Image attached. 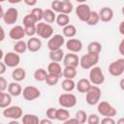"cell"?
<instances>
[{
	"label": "cell",
	"instance_id": "7",
	"mask_svg": "<svg viewBox=\"0 0 124 124\" xmlns=\"http://www.w3.org/2000/svg\"><path fill=\"white\" fill-rule=\"evenodd\" d=\"M2 114L4 117L13 120H17L23 116L22 108L19 106H9L3 109Z\"/></svg>",
	"mask_w": 124,
	"mask_h": 124
},
{
	"label": "cell",
	"instance_id": "57",
	"mask_svg": "<svg viewBox=\"0 0 124 124\" xmlns=\"http://www.w3.org/2000/svg\"><path fill=\"white\" fill-rule=\"evenodd\" d=\"M78 3H79V4H82V3H85L87 0H76Z\"/></svg>",
	"mask_w": 124,
	"mask_h": 124
},
{
	"label": "cell",
	"instance_id": "24",
	"mask_svg": "<svg viewBox=\"0 0 124 124\" xmlns=\"http://www.w3.org/2000/svg\"><path fill=\"white\" fill-rule=\"evenodd\" d=\"M65 54L62 48L56 49V50H49V59L53 62H61L63 61Z\"/></svg>",
	"mask_w": 124,
	"mask_h": 124
},
{
	"label": "cell",
	"instance_id": "49",
	"mask_svg": "<svg viewBox=\"0 0 124 124\" xmlns=\"http://www.w3.org/2000/svg\"><path fill=\"white\" fill-rule=\"evenodd\" d=\"M7 67H8V66L5 64V62H4V61L0 62V75H3V74L6 72Z\"/></svg>",
	"mask_w": 124,
	"mask_h": 124
},
{
	"label": "cell",
	"instance_id": "42",
	"mask_svg": "<svg viewBox=\"0 0 124 124\" xmlns=\"http://www.w3.org/2000/svg\"><path fill=\"white\" fill-rule=\"evenodd\" d=\"M51 10H53L55 13H61V8H62V1L61 0H53L50 5Z\"/></svg>",
	"mask_w": 124,
	"mask_h": 124
},
{
	"label": "cell",
	"instance_id": "55",
	"mask_svg": "<svg viewBox=\"0 0 124 124\" xmlns=\"http://www.w3.org/2000/svg\"><path fill=\"white\" fill-rule=\"evenodd\" d=\"M21 1H23V0H8V2H9L10 4H18V3H20Z\"/></svg>",
	"mask_w": 124,
	"mask_h": 124
},
{
	"label": "cell",
	"instance_id": "51",
	"mask_svg": "<svg viewBox=\"0 0 124 124\" xmlns=\"http://www.w3.org/2000/svg\"><path fill=\"white\" fill-rule=\"evenodd\" d=\"M118 31L121 35L124 36V19L119 23V26H118Z\"/></svg>",
	"mask_w": 124,
	"mask_h": 124
},
{
	"label": "cell",
	"instance_id": "44",
	"mask_svg": "<svg viewBox=\"0 0 124 124\" xmlns=\"http://www.w3.org/2000/svg\"><path fill=\"white\" fill-rule=\"evenodd\" d=\"M99 122H100V118H99V116L97 114L91 113V114L88 115V117H87V123H89V124H98Z\"/></svg>",
	"mask_w": 124,
	"mask_h": 124
},
{
	"label": "cell",
	"instance_id": "48",
	"mask_svg": "<svg viewBox=\"0 0 124 124\" xmlns=\"http://www.w3.org/2000/svg\"><path fill=\"white\" fill-rule=\"evenodd\" d=\"M65 124H79V122H78V120L76 118V117H73V118H69V119H67L65 122H64Z\"/></svg>",
	"mask_w": 124,
	"mask_h": 124
},
{
	"label": "cell",
	"instance_id": "41",
	"mask_svg": "<svg viewBox=\"0 0 124 124\" xmlns=\"http://www.w3.org/2000/svg\"><path fill=\"white\" fill-rule=\"evenodd\" d=\"M25 34L29 37H33L36 32H37V24H32V25H26L24 26Z\"/></svg>",
	"mask_w": 124,
	"mask_h": 124
},
{
	"label": "cell",
	"instance_id": "39",
	"mask_svg": "<svg viewBox=\"0 0 124 124\" xmlns=\"http://www.w3.org/2000/svg\"><path fill=\"white\" fill-rule=\"evenodd\" d=\"M73 4L70 1H62V8H61V13L69 15L73 11Z\"/></svg>",
	"mask_w": 124,
	"mask_h": 124
},
{
	"label": "cell",
	"instance_id": "45",
	"mask_svg": "<svg viewBox=\"0 0 124 124\" xmlns=\"http://www.w3.org/2000/svg\"><path fill=\"white\" fill-rule=\"evenodd\" d=\"M8 89V81L5 78L0 77V91H5Z\"/></svg>",
	"mask_w": 124,
	"mask_h": 124
},
{
	"label": "cell",
	"instance_id": "40",
	"mask_svg": "<svg viewBox=\"0 0 124 124\" xmlns=\"http://www.w3.org/2000/svg\"><path fill=\"white\" fill-rule=\"evenodd\" d=\"M22 22H23V26H26V25H32V24H37V23H38L37 20L35 19V17L32 16L31 13L28 14V15H26V16L23 17Z\"/></svg>",
	"mask_w": 124,
	"mask_h": 124
},
{
	"label": "cell",
	"instance_id": "60",
	"mask_svg": "<svg viewBox=\"0 0 124 124\" xmlns=\"http://www.w3.org/2000/svg\"><path fill=\"white\" fill-rule=\"evenodd\" d=\"M61 1H70V0H61Z\"/></svg>",
	"mask_w": 124,
	"mask_h": 124
},
{
	"label": "cell",
	"instance_id": "31",
	"mask_svg": "<svg viewBox=\"0 0 124 124\" xmlns=\"http://www.w3.org/2000/svg\"><path fill=\"white\" fill-rule=\"evenodd\" d=\"M22 123L23 124H38L40 123L39 117L36 114L32 113H26L22 116Z\"/></svg>",
	"mask_w": 124,
	"mask_h": 124
},
{
	"label": "cell",
	"instance_id": "58",
	"mask_svg": "<svg viewBox=\"0 0 124 124\" xmlns=\"http://www.w3.org/2000/svg\"><path fill=\"white\" fill-rule=\"evenodd\" d=\"M121 13H122V15L124 16V5H123V7H122V9H121Z\"/></svg>",
	"mask_w": 124,
	"mask_h": 124
},
{
	"label": "cell",
	"instance_id": "2",
	"mask_svg": "<svg viewBox=\"0 0 124 124\" xmlns=\"http://www.w3.org/2000/svg\"><path fill=\"white\" fill-rule=\"evenodd\" d=\"M85 101L89 106H95L100 102L102 91L98 85H92L91 88L85 93Z\"/></svg>",
	"mask_w": 124,
	"mask_h": 124
},
{
	"label": "cell",
	"instance_id": "34",
	"mask_svg": "<svg viewBox=\"0 0 124 124\" xmlns=\"http://www.w3.org/2000/svg\"><path fill=\"white\" fill-rule=\"evenodd\" d=\"M47 71L45 70L44 68H38L35 72H34V78L37 80V81H45L46 78V76H47Z\"/></svg>",
	"mask_w": 124,
	"mask_h": 124
},
{
	"label": "cell",
	"instance_id": "20",
	"mask_svg": "<svg viewBox=\"0 0 124 124\" xmlns=\"http://www.w3.org/2000/svg\"><path fill=\"white\" fill-rule=\"evenodd\" d=\"M48 74H52V75H56L58 77H62L63 76V70L61 65L59 64V62H53L51 61L48 65H47V69H46Z\"/></svg>",
	"mask_w": 124,
	"mask_h": 124
},
{
	"label": "cell",
	"instance_id": "11",
	"mask_svg": "<svg viewBox=\"0 0 124 124\" xmlns=\"http://www.w3.org/2000/svg\"><path fill=\"white\" fill-rule=\"evenodd\" d=\"M3 61L5 62V64L10 67V68H16L18 66V64L20 63V56L19 53L16 52V51H9L5 54Z\"/></svg>",
	"mask_w": 124,
	"mask_h": 124
},
{
	"label": "cell",
	"instance_id": "22",
	"mask_svg": "<svg viewBox=\"0 0 124 124\" xmlns=\"http://www.w3.org/2000/svg\"><path fill=\"white\" fill-rule=\"evenodd\" d=\"M25 77H26V72L23 68L16 67L15 70H13V72H12V78L16 81L20 82L25 79Z\"/></svg>",
	"mask_w": 124,
	"mask_h": 124
},
{
	"label": "cell",
	"instance_id": "43",
	"mask_svg": "<svg viewBox=\"0 0 124 124\" xmlns=\"http://www.w3.org/2000/svg\"><path fill=\"white\" fill-rule=\"evenodd\" d=\"M56 111H57V108H49L46 109V115L47 118L51 119V120H54L56 119Z\"/></svg>",
	"mask_w": 124,
	"mask_h": 124
},
{
	"label": "cell",
	"instance_id": "14",
	"mask_svg": "<svg viewBox=\"0 0 124 124\" xmlns=\"http://www.w3.org/2000/svg\"><path fill=\"white\" fill-rule=\"evenodd\" d=\"M66 48L69 50V52H74V53H78L79 51H81L82 49V43L80 40L78 39H75V38H70L66 43Z\"/></svg>",
	"mask_w": 124,
	"mask_h": 124
},
{
	"label": "cell",
	"instance_id": "18",
	"mask_svg": "<svg viewBox=\"0 0 124 124\" xmlns=\"http://www.w3.org/2000/svg\"><path fill=\"white\" fill-rule=\"evenodd\" d=\"M42 47V41L37 37H30L27 41V48L31 52H37Z\"/></svg>",
	"mask_w": 124,
	"mask_h": 124
},
{
	"label": "cell",
	"instance_id": "15",
	"mask_svg": "<svg viewBox=\"0 0 124 124\" xmlns=\"http://www.w3.org/2000/svg\"><path fill=\"white\" fill-rule=\"evenodd\" d=\"M25 35L26 34H25L24 26H21V25H16V26H14L10 30V32H9V37L12 40H15V41L22 40Z\"/></svg>",
	"mask_w": 124,
	"mask_h": 124
},
{
	"label": "cell",
	"instance_id": "27",
	"mask_svg": "<svg viewBox=\"0 0 124 124\" xmlns=\"http://www.w3.org/2000/svg\"><path fill=\"white\" fill-rule=\"evenodd\" d=\"M56 23L58 26L64 27L66 25H68L70 23V16L67 14H63V13H59L56 16Z\"/></svg>",
	"mask_w": 124,
	"mask_h": 124
},
{
	"label": "cell",
	"instance_id": "5",
	"mask_svg": "<svg viewBox=\"0 0 124 124\" xmlns=\"http://www.w3.org/2000/svg\"><path fill=\"white\" fill-rule=\"evenodd\" d=\"M58 103L59 105L62 107V108H74L77 103H78V100H77V97L76 95L68 92V93H63L61 94L59 97H58Z\"/></svg>",
	"mask_w": 124,
	"mask_h": 124
},
{
	"label": "cell",
	"instance_id": "56",
	"mask_svg": "<svg viewBox=\"0 0 124 124\" xmlns=\"http://www.w3.org/2000/svg\"><path fill=\"white\" fill-rule=\"evenodd\" d=\"M116 123H118V124H124V118H119L116 121Z\"/></svg>",
	"mask_w": 124,
	"mask_h": 124
},
{
	"label": "cell",
	"instance_id": "30",
	"mask_svg": "<svg viewBox=\"0 0 124 124\" xmlns=\"http://www.w3.org/2000/svg\"><path fill=\"white\" fill-rule=\"evenodd\" d=\"M61 87L65 92H72L76 88V82L72 78H65L61 83Z\"/></svg>",
	"mask_w": 124,
	"mask_h": 124
},
{
	"label": "cell",
	"instance_id": "28",
	"mask_svg": "<svg viewBox=\"0 0 124 124\" xmlns=\"http://www.w3.org/2000/svg\"><path fill=\"white\" fill-rule=\"evenodd\" d=\"M87 51L90 53H95V54H100V52L102 51V44L94 41L88 44L87 46Z\"/></svg>",
	"mask_w": 124,
	"mask_h": 124
},
{
	"label": "cell",
	"instance_id": "6",
	"mask_svg": "<svg viewBox=\"0 0 124 124\" xmlns=\"http://www.w3.org/2000/svg\"><path fill=\"white\" fill-rule=\"evenodd\" d=\"M97 110H98L99 114H101L102 116L113 117L117 113L115 108L113 106H111L108 102H106V101H102L97 104Z\"/></svg>",
	"mask_w": 124,
	"mask_h": 124
},
{
	"label": "cell",
	"instance_id": "16",
	"mask_svg": "<svg viewBox=\"0 0 124 124\" xmlns=\"http://www.w3.org/2000/svg\"><path fill=\"white\" fill-rule=\"evenodd\" d=\"M63 65L65 66H71V67H78L79 65V58L78 56V54L74 53V52H69L67 54H65L64 58H63Z\"/></svg>",
	"mask_w": 124,
	"mask_h": 124
},
{
	"label": "cell",
	"instance_id": "10",
	"mask_svg": "<svg viewBox=\"0 0 124 124\" xmlns=\"http://www.w3.org/2000/svg\"><path fill=\"white\" fill-rule=\"evenodd\" d=\"M65 37L61 34H55L51 38H49L47 42V48L49 50H56L63 46L65 44Z\"/></svg>",
	"mask_w": 124,
	"mask_h": 124
},
{
	"label": "cell",
	"instance_id": "54",
	"mask_svg": "<svg viewBox=\"0 0 124 124\" xmlns=\"http://www.w3.org/2000/svg\"><path fill=\"white\" fill-rule=\"evenodd\" d=\"M119 87H120V89L122 91H124V78L120 79V81H119Z\"/></svg>",
	"mask_w": 124,
	"mask_h": 124
},
{
	"label": "cell",
	"instance_id": "37",
	"mask_svg": "<svg viewBox=\"0 0 124 124\" xmlns=\"http://www.w3.org/2000/svg\"><path fill=\"white\" fill-rule=\"evenodd\" d=\"M75 117L78 120L79 124H83V123L87 122V117H88V115H87L86 111H84V110H82V109H79V110H78V111L76 112Z\"/></svg>",
	"mask_w": 124,
	"mask_h": 124
},
{
	"label": "cell",
	"instance_id": "33",
	"mask_svg": "<svg viewBox=\"0 0 124 124\" xmlns=\"http://www.w3.org/2000/svg\"><path fill=\"white\" fill-rule=\"evenodd\" d=\"M27 42H24L23 40H19V41H16V44L14 45V51L21 54V53H24L26 50H27Z\"/></svg>",
	"mask_w": 124,
	"mask_h": 124
},
{
	"label": "cell",
	"instance_id": "52",
	"mask_svg": "<svg viewBox=\"0 0 124 124\" xmlns=\"http://www.w3.org/2000/svg\"><path fill=\"white\" fill-rule=\"evenodd\" d=\"M40 123H41V124H51V123H52V120L46 117V118H45V119L40 120Z\"/></svg>",
	"mask_w": 124,
	"mask_h": 124
},
{
	"label": "cell",
	"instance_id": "19",
	"mask_svg": "<svg viewBox=\"0 0 124 124\" xmlns=\"http://www.w3.org/2000/svg\"><path fill=\"white\" fill-rule=\"evenodd\" d=\"M91 86H92V83L89 80V78H80L76 83V88L80 93H86L91 88Z\"/></svg>",
	"mask_w": 124,
	"mask_h": 124
},
{
	"label": "cell",
	"instance_id": "47",
	"mask_svg": "<svg viewBox=\"0 0 124 124\" xmlns=\"http://www.w3.org/2000/svg\"><path fill=\"white\" fill-rule=\"evenodd\" d=\"M118 51L122 56H124V39H122L118 45Z\"/></svg>",
	"mask_w": 124,
	"mask_h": 124
},
{
	"label": "cell",
	"instance_id": "8",
	"mask_svg": "<svg viewBox=\"0 0 124 124\" xmlns=\"http://www.w3.org/2000/svg\"><path fill=\"white\" fill-rule=\"evenodd\" d=\"M108 73L113 77H120L124 73V58H118L108 65Z\"/></svg>",
	"mask_w": 124,
	"mask_h": 124
},
{
	"label": "cell",
	"instance_id": "26",
	"mask_svg": "<svg viewBox=\"0 0 124 124\" xmlns=\"http://www.w3.org/2000/svg\"><path fill=\"white\" fill-rule=\"evenodd\" d=\"M45 22L46 23H53L56 20V15L55 12L51 9H46L44 10V18Z\"/></svg>",
	"mask_w": 124,
	"mask_h": 124
},
{
	"label": "cell",
	"instance_id": "12",
	"mask_svg": "<svg viewBox=\"0 0 124 124\" xmlns=\"http://www.w3.org/2000/svg\"><path fill=\"white\" fill-rule=\"evenodd\" d=\"M21 95L23 96V98L26 101H33V100L38 99L41 96V91L35 86L28 85L23 88Z\"/></svg>",
	"mask_w": 124,
	"mask_h": 124
},
{
	"label": "cell",
	"instance_id": "23",
	"mask_svg": "<svg viewBox=\"0 0 124 124\" xmlns=\"http://www.w3.org/2000/svg\"><path fill=\"white\" fill-rule=\"evenodd\" d=\"M12 97L13 96L9 92L6 93L5 91H1L0 92V108H5L9 107L12 103Z\"/></svg>",
	"mask_w": 124,
	"mask_h": 124
},
{
	"label": "cell",
	"instance_id": "13",
	"mask_svg": "<svg viewBox=\"0 0 124 124\" xmlns=\"http://www.w3.org/2000/svg\"><path fill=\"white\" fill-rule=\"evenodd\" d=\"M18 18V11L16 8H9L7 11H5L2 19L7 25H13L16 22Z\"/></svg>",
	"mask_w": 124,
	"mask_h": 124
},
{
	"label": "cell",
	"instance_id": "29",
	"mask_svg": "<svg viewBox=\"0 0 124 124\" xmlns=\"http://www.w3.org/2000/svg\"><path fill=\"white\" fill-rule=\"evenodd\" d=\"M77 68L71 67V66H65L63 69V77L65 78H72L74 79L77 77Z\"/></svg>",
	"mask_w": 124,
	"mask_h": 124
},
{
	"label": "cell",
	"instance_id": "59",
	"mask_svg": "<svg viewBox=\"0 0 124 124\" xmlns=\"http://www.w3.org/2000/svg\"><path fill=\"white\" fill-rule=\"evenodd\" d=\"M4 1H6V0H0V2H4Z\"/></svg>",
	"mask_w": 124,
	"mask_h": 124
},
{
	"label": "cell",
	"instance_id": "53",
	"mask_svg": "<svg viewBox=\"0 0 124 124\" xmlns=\"http://www.w3.org/2000/svg\"><path fill=\"white\" fill-rule=\"evenodd\" d=\"M0 31H1V38H0V41L2 42V41H4V39H5V31H4V28L1 27V28H0Z\"/></svg>",
	"mask_w": 124,
	"mask_h": 124
},
{
	"label": "cell",
	"instance_id": "3",
	"mask_svg": "<svg viewBox=\"0 0 124 124\" xmlns=\"http://www.w3.org/2000/svg\"><path fill=\"white\" fill-rule=\"evenodd\" d=\"M36 34L43 39H49L53 36V27L50 23L40 21L37 23V32Z\"/></svg>",
	"mask_w": 124,
	"mask_h": 124
},
{
	"label": "cell",
	"instance_id": "50",
	"mask_svg": "<svg viewBox=\"0 0 124 124\" xmlns=\"http://www.w3.org/2000/svg\"><path fill=\"white\" fill-rule=\"evenodd\" d=\"M23 2L27 5V6H30V7H33L37 4L38 0H23Z\"/></svg>",
	"mask_w": 124,
	"mask_h": 124
},
{
	"label": "cell",
	"instance_id": "46",
	"mask_svg": "<svg viewBox=\"0 0 124 124\" xmlns=\"http://www.w3.org/2000/svg\"><path fill=\"white\" fill-rule=\"evenodd\" d=\"M101 122L103 124H114L116 121L112 118V117H109V116H104V118L101 120Z\"/></svg>",
	"mask_w": 124,
	"mask_h": 124
},
{
	"label": "cell",
	"instance_id": "36",
	"mask_svg": "<svg viewBox=\"0 0 124 124\" xmlns=\"http://www.w3.org/2000/svg\"><path fill=\"white\" fill-rule=\"evenodd\" d=\"M59 78L60 77L56 76V75H52V74H47L46 76V83L49 86H53V85H56L59 81Z\"/></svg>",
	"mask_w": 124,
	"mask_h": 124
},
{
	"label": "cell",
	"instance_id": "21",
	"mask_svg": "<svg viewBox=\"0 0 124 124\" xmlns=\"http://www.w3.org/2000/svg\"><path fill=\"white\" fill-rule=\"evenodd\" d=\"M22 87L19 84L18 81H13L11 83H9L8 85V92L13 96V97H17L19 95L22 94Z\"/></svg>",
	"mask_w": 124,
	"mask_h": 124
},
{
	"label": "cell",
	"instance_id": "1",
	"mask_svg": "<svg viewBox=\"0 0 124 124\" xmlns=\"http://www.w3.org/2000/svg\"><path fill=\"white\" fill-rule=\"evenodd\" d=\"M99 54H95V53H90L87 52L86 54L82 55L79 58V65L82 69L84 70H89L91 68H93L94 66H96L99 62Z\"/></svg>",
	"mask_w": 124,
	"mask_h": 124
},
{
	"label": "cell",
	"instance_id": "4",
	"mask_svg": "<svg viewBox=\"0 0 124 124\" xmlns=\"http://www.w3.org/2000/svg\"><path fill=\"white\" fill-rule=\"evenodd\" d=\"M89 80L94 85H101L105 81V75L101 69V67L94 66L90 69L89 72Z\"/></svg>",
	"mask_w": 124,
	"mask_h": 124
},
{
	"label": "cell",
	"instance_id": "32",
	"mask_svg": "<svg viewBox=\"0 0 124 124\" xmlns=\"http://www.w3.org/2000/svg\"><path fill=\"white\" fill-rule=\"evenodd\" d=\"M70 112L67 108H58L56 111V120L61 121V122H65L67 119L70 118Z\"/></svg>",
	"mask_w": 124,
	"mask_h": 124
},
{
	"label": "cell",
	"instance_id": "25",
	"mask_svg": "<svg viewBox=\"0 0 124 124\" xmlns=\"http://www.w3.org/2000/svg\"><path fill=\"white\" fill-rule=\"evenodd\" d=\"M62 33H63V36H64V37H67V38H74V37L77 35V28H76L75 25L69 23L68 25H66V26L63 27Z\"/></svg>",
	"mask_w": 124,
	"mask_h": 124
},
{
	"label": "cell",
	"instance_id": "35",
	"mask_svg": "<svg viewBox=\"0 0 124 124\" xmlns=\"http://www.w3.org/2000/svg\"><path fill=\"white\" fill-rule=\"evenodd\" d=\"M100 21V16H99V13L96 12V11H92L91 12V15L88 18V20L86 21V23L90 26H94V25H97L98 22Z\"/></svg>",
	"mask_w": 124,
	"mask_h": 124
},
{
	"label": "cell",
	"instance_id": "17",
	"mask_svg": "<svg viewBox=\"0 0 124 124\" xmlns=\"http://www.w3.org/2000/svg\"><path fill=\"white\" fill-rule=\"evenodd\" d=\"M98 13L100 16V20L103 22H108L113 18V10L109 7H103Z\"/></svg>",
	"mask_w": 124,
	"mask_h": 124
},
{
	"label": "cell",
	"instance_id": "38",
	"mask_svg": "<svg viewBox=\"0 0 124 124\" xmlns=\"http://www.w3.org/2000/svg\"><path fill=\"white\" fill-rule=\"evenodd\" d=\"M31 14L35 17V19L37 20V22H40L44 18V10L41 9V8H34L31 11Z\"/></svg>",
	"mask_w": 124,
	"mask_h": 124
},
{
	"label": "cell",
	"instance_id": "9",
	"mask_svg": "<svg viewBox=\"0 0 124 124\" xmlns=\"http://www.w3.org/2000/svg\"><path fill=\"white\" fill-rule=\"evenodd\" d=\"M91 9L90 7L85 4V3H82V4H79L77 8H76V15L78 16V18L80 20V21H83L86 23V21L88 20L90 15H91Z\"/></svg>",
	"mask_w": 124,
	"mask_h": 124
}]
</instances>
